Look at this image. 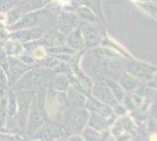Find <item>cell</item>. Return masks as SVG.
I'll use <instances>...</instances> for the list:
<instances>
[{"label": "cell", "mask_w": 157, "mask_h": 141, "mask_svg": "<svg viewBox=\"0 0 157 141\" xmlns=\"http://www.w3.org/2000/svg\"><path fill=\"white\" fill-rule=\"evenodd\" d=\"M45 55H46V52H45V49H44L42 47L35 48V51H34V57H35L36 59H42Z\"/></svg>", "instance_id": "obj_1"}, {"label": "cell", "mask_w": 157, "mask_h": 141, "mask_svg": "<svg viewBox=\"0 0 157 141\" xmlns=\"http://www.w3.org/2000/svg\"><path fill=\"white\" fill-rule=\"evenodd\" d=\"M150 141H157V134H151Z\"/></svg>", "instance_id": "obj_2"}, {"label": "cell", "mask_w": 157, "mask_h": 141, "mask_svg": "<svg viewBox=\"0 0 157 141\" xmlns=\"http://www.w3.org/2000/svg\"><path fill=\"white\" fill-rule=\"evenodd\" d=\"M5 20H6V15L0 13V21H5Z\"/></svg>", "instance_id": "obj_3"}, {"label": "cell", "mask_w": 157, "mask_h": 141, "mask_svg": "<svg viewBox=\"0 0 157 141\" xmlns=\"http://www.w3.org/2000/svg\"><path fill=\"white\" fill-rule=\"evenodd\" d=\"M60 1H67V0H60Z\"/></svg>", "instance_id": "obj_4"}]
</instances>
